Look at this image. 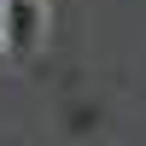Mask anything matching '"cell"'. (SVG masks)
Returning <instances> with one entry per match:
<instances>
[{
	"label": "cell",
	"instance_id": "cell-2",
	"mask_svg": "<svg viewBox=\"0 0 146 146\" xmlns=\"http://www.w3.org/2000/svg\"><path fill=\"white\" fill-rule=\"evenodd\" d=\"M0 58H6V35H0Z\"/></svg>",
	"mask_w": 146,
	"mask_h": 146
},
{
	"label": "cell",
	"instance_id": "cell-1",
	"mask_svg": "<svg viewBox=\"0 0 146 146\" xmlns=\"http://www.w3.org/2000/svg\"><path fill=\"white\" fill-rule=\"evenodd\" d=\"M0 35H6V58H35V53H41V35H47L41 0H6Z\"/></svg>",
	"mask_w": 146,
	"mask_h": 146
}]
</instances>
